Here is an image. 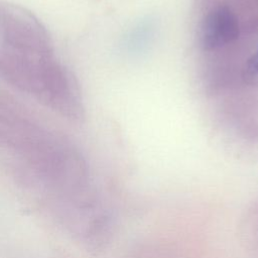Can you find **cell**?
<instances>
[{"instance_id":"1","label":"cell","mask_w":258,"mask_h":258,"mask_svg":"<svg viewBox=\"0 0 258 258\" xmlns=\"http://www.w3.org/2000/svg\"><path fill=\"white\" fill-rule=\"evenodd\" d=\"M239 36V19L228 5H217L205 16L201 27V43L205 50L221 49Z\"/></svg>"},{"instance_id":"2","label":"cell","mask_w":258,"mask_h":258,"mask_svg":"<svg viewBox=\"0 0 258 258\" xmlns=\"http://www.w3.org/2000/svg\"><path fill=\"white\" fill-rule=\"evenodd\" d=\"M242 228L244 242L251 258H258V201L248 211Z\"/></svg>"},{"instance_id":"3","label":"cell","mask_w":258,"mask_h":258,"mask_svg":"<svg viewBox=\"0 0 258 258\" xmlns=\"http://www.w3.org/2000/svg\"><path fill=\"white\" fill-rule=\"evenodd\" d=\"M243 78L249 84H253L258 81V47L248 57L244 68Z\"/></svg>"}]
</instances>
